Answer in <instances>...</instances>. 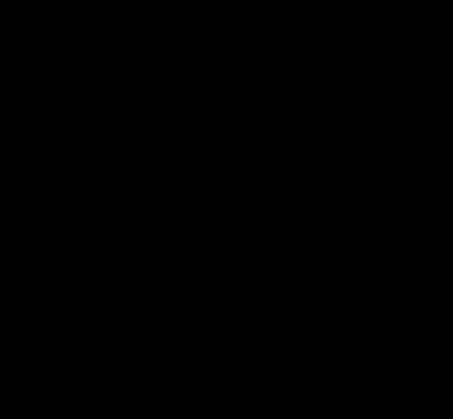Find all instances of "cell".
Here are the masks:
<instances>
[]
</instances>
